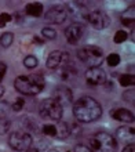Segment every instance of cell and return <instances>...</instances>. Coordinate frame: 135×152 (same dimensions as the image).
<instances>
[{
  "instance_id": "4fadbf2b",
  "label": "cell",
  "mask_w": 135,
  "mask_h": 152,
  "mask_svg": "<svg viewBox=\"0 0 135 152\" xmlns=\"http://www.w3.org/2000/svg\"><path fill=\"white\" fill-rule=\"evenodd\" d=\"M110 116L115 120L119 122H126V123H132L134 122V113L128 109L124 108H115L110 111Z\"/></svg>"
},
{
  "instance_id": "cb8c5ba5",
  "label": "cell",
  "mask_w": 135,
  "mask_h": 152,
  "mask_svg": "<svg viewBox=\"0 0 135 152\" xmlns=\"http://www.w3.org/2000/svg\"><path fill=\"white\" fill-rule=\"evenodd\" d=\"M24 105H25V100L22 98V97H18V98L12 102L11 108H12V111H14V112H20L21 109L24 108Z\"/></svg>"
},
{
  "instance_id": "7a4b0ae2",
  "label": "cell",
  "mask_w": 135,
  "mask_h": 152,
  "mask_svg": "<svg viewBox=\"0 0 135 152\" xmlns=\"http://www.w3.org/2000/svg\"><path fill=\"white\" fill-rule=\"evenodd\" d=\"M15 90L24 96H36L39 93L43 91L44 88V77L41 73L29 76H18L14 80Z\"/></svg>"
},
{
  "instance_id": "d6986e66",
  "label": "cell",
  "mask_w": 135,
  "mask_h": 152,
  "mask_svg": "<svg viewBox=\"0 0 135 152\" xmlns=\"http://www.w3.org/2000/svg\"><path fill=\"white\" fill-rule=\"evenodd\" d=\"M10 126H11V122L4 118V116H0V136H3L6 133H8L10 130Z\"/></svg>"
},
{
  "instance_id": "83f0119b",
  "label": "cell",
  "mask_w": 135,
  "mask_h": 152,
  "mask_svg": "<svg viewBox=\"0 0 135 152\" xmlns=\"http://www.w3.org/2000/svg\"><path fill=\"white\" fill-rule=\"evenodd\" d=\"M0 20L3 21L6 25H7L8 22H11V21H12V17L10 15L8 12H1V14H0Z\"/></svg>"
},
{
  "instance_id": "30bf717a",
  "label": "cell",
  "mask_w": 135,
  "mask_h": 152,
  "mask_svg": "<svg viewBox=\"0 0 135 152\" xmlns=\"http://www.w3.org/2000/svg\"><path fill=\"white\" fill-rule=\"evenodd\" d=\"M66 62H69V54L66 51H55L50 53V56L47 58V68L48 69H58L62 65H65Z\"/></svg>"
},
{
  "instance_id": "1f68e13d",
  "label": "cell",
  "mask_w": 135,
  "mask_h": 152,
  "mask_svg": "<svg viewBox=\"0 0 135 152\" xmlns=\"http://www.w3.org/2000/svg\"><path fill=\"white\" fill-rule=\"evenodd\" d=\"M3 94H4V87L1 86V84H0V98L3 97Z\"/></svg>"
},
{
  "instance_id": "7c38bea8",
  "label": "cell",
  "mask_w": 135,
  "mask_h": 152,
  "mask_svg": "<svg viewBox=\"0 0 135 152\" xmlns=\"http://www.w3.org/2000/svg\"><path fill=\"white\" fill-rule=\"evenodd\" d=\"M52 98L58 102V104L64 108L66 105H69L73 100V94L66 86H62V87H57L54 94H52Z\"/></svg>"
},
{
  "instance_id": "484cf974",
  "label": "cell",
  "mask_w": 135,
  "mask_h": 152,
  "mask_svg": "<svg viewBox=\"0 0 135 152\" xmlns=\"http://www.w3.org/2000/svg\"><path fill=\"white\" fill-rule=\"evenodd\" d=\"M134 96H135V90H134V88H130V90H127V91L123 94L124 100L127 101V102H131V104H134Z\"/></svg>"
},
{
  "instance_id": "8fae6325",
  "label": "cell",
  "mask_w": 135,
  "mask_h": 152,
  "mask_svg": "<svg viewBox=\"0 0 135 152\" xmlns=\"http://www.w3.org/2000/svg\"><path fill=\"white\" fill-rule=\"evenodd\" d=\"M84 35V25L79 22H73L65 29V37L70 44L79 43V40Z\"/></svg>"
},
{
  "instance_id": "5bb4252c",
  "label": "cell",
  "mask_w": 135,
  "mask_h": 152,
  "mask_svg": "<svg viewBox=\"0 0 135 152\" xmlns=\"http://www.w3.org/2000/svg\"><path fill=\"white\" fill-rule=\"evenodd\" d=\"M116 137L120 142H127L132 144L134 141V127H128V126H121L116 130Z\"/></svg>"
},
{
  "instance_id": "ffe728a7",
  "label": "cell",
  "mask_w": 135,
  "mask_h": 152,
  "mask_svg": "<svg viewBox=\"0 0 135 152\" xmlns=\"http://www.w3.org/2000/svg\"><path fill=\"white\" fill-rule=\"evenodd\" d=\"M37 64H39V61H37V58H36L35 56H28L24 58V65L25 68L28 69H33L37 66Z\"/></svg>"
},
{
  "instance_id": "4316f807",
  "label": "cell",
  "mask_w": 135,
  "mask_h": 152,
  "mask_svg": "<svg viewBox=\"0 0 135 152\" xmlns=\"http://www.w3.org/2000/svg\"><path fill=\"white\" fill-rule=\"evenodd\" d=\"M75 152H94L91 148H88L87 145H83V144H77L75 147Z\"/></svg>"
},
{
  "instance_id": "7402d4cb",
  "label": "cell",
  "mask_w": 135,
  "mask_h": 152,
  "mask_svg": "<svg viewBox=\"0 0 135 152\" xmlns=\"http://www.w3.org/2000/svg\"><path fill=\"white\" fill-rule=\"evenodd\" d=\"M120 56L117 54V53H112V54H109V57L106 58L107 64H109V66H117V65L120 64Z\"/></svg>"
},
{
  "instance_id": "f546056e",
  "label": "cell",
  "mask_w": 135,
  "mask_h": 152,
  "mask_svg": "<svg viewBox=\"0 0 135 152\" xmlns=\"http://www.w3.org/2000/svg\"><path fill=\"white\" fill-rule=\"evenodd\" d=\"M123 152H135V145H134V142H132V144H128L127 147L123 149Z\"/></svg>"
},
{
  "instance_id": "9c48e42d",
  "label": "cell",
  "mask_w": 135,
  "mask_h": 152,
  "mask_svg": "<svg viewBox=\"0 0 135 152\" xmlns=\"http://www.w3.org/2000/svg\"><path fill=\"white\" fill-rule=\"evenodd\" d=\"M86 80L91 86H98V84L106 83V72L101 66H94L88 68L86 72Z\"/></svg>"
},
{
  "instance_id": "ba28073f",
  "label": "cell",
  "mask_w": 135,
  "mask_h": 152,
  "mask_svg": "<svg viewBox=\"0 0 135 152\" xmlns=\"http://www.w3.org/2000/svg\"><path fill=\"white\" fill-rule=\"evenodd\" d=\"M68 17V10L61 6H54L44 14V20L50 24H62Z\"/></svg>"
},
{
  "instance_id": "836d02e7",
  "label": "cell",
  "mask_w": 135,
  "mask_h": 152,
  "mask_svg": "<svg viewBox=\"0 0 135 152\" xmlns=\"http://www.w3.org/2000/svg\"><path fill=\"white\" fill-rule=\"evenodd\" d=\"M48 152H60V151H58V149H55V148H52V149H50Z\"/></svg>"
},
{
  "instance_id": "277c9868",
  "label": "cell",
  "mask_w": 135,
  "mask_h": 152,
  "mask_svg": "<svg viewBox=\"0 0 135 152\" xmlns=\"http://www.w3.org/2000/svg\"><path fill=\"white\" fill-rule=\"evenodd\" d=\"M62 113H64V108L54 98L43 100L39 105V115L46 120L58 122L62 119Z\"/></svg>"
},
{
  "instance_id": "ac0fdd59",
  "label": "cell",
  "mask_w": 135,
  "mask_h": 152,
  "mask_svg": "<svg viewBox=\"0 0 135 152\" xmlns=\"http://www.w3.org/2000/svg\"><path fill=\"white\" fill-rule=\"evenodd\" d=\"M14 42V35L11 32H4L1 36H0V44L3 46V47H10Z\"/></svg>"
},
{
  "instance_id": "f1b7e54d",
  "label": "cell",
  "mask_w": 135,
  "mask_h": 152,
  "mask_svg": "<svg viewBox=\"0 0 135 152\" xmlns=\"http://www.w3.org/2000/svg\"><path fill=\"white\" fill-rule=\"evenodd\" d=\"M6 71H7V65L4 64V62H0V82H1V79L6 75Z\"/></svg>"
},
{
  "instance_id": "3957f363",
  "label": "cell",
  "mask_w": 135,
  "mask_h": 152,
  "mask_svg": "<svg viewBox=\"0 0 135 152\" xmlns=\"http://www.w3.org/2000/svg\"><path fill=\"white\" fill-rule=\"evenodd\" d=\"M90 144L94 152H116L117 140L106 132H99L94 134L90 140Z\"/></svg>"
},
{
  "instance_id": "d4e9b609",
  "label": "cell",
  "mask_w": 135,
  "mask_h": 152,
  "mask_svg": "<svg viewBox=\"0 0 135 152\" xmlns=\"http://www.w3.org/2000/svg\"><path fill=\"white\" fill-rule=\"evenodd\" d=\"M41 35H43L46 39H50V40H52V39H55L57 37V32L52 28H48V26L41 29Z\"/></svg>"
},
{
  "instance_id": "d6a6232c",
  "label": "cell",
  "mask_w": 135,
  "mask_h": 152,
  "mask_svg": "<svg viewBox=\"0 0 135 152\" xmlns=\"http://www.w3.org/2000/svg\"><path fill=\"white\" fill-rule=\"evenodd\" d=\"M4 26H6V24H4V22H3V21H1V20H0V28H4Z\"/></svg>"
},
{
  "instance_id": "8992f818",
  "label": "cell",
  "mask_w": 135,
  "mask_h": 152,
  "mask_svg": "<svg viewBox=\"0 0 135 152\" xmlns=\"http://www.w3.org/2000/svg\"><path fill=\"white\" fill-rule=\"evenodd\" d=\"M33 144V138L29 133L14 132L8 137V145L15 151H26Z\"/></svg>"
},
{
  "instance_id": "e0dca14e",
  "label": "cell",
  "mask_w": 135,
  "mask_h": 152,
  "mask_svg": "<svg viewBox=\"0 0 135 152\" xmlns=\"http://www.w3.org/2000/svg\"><path fill=\"white\" fill-rule=\"evenodd\" d=\"M119 82H120L121 86L128 87V86H134L135 77H134V75H131V73H124V75H121L119 77Z\"/></svg>"
},
{
  "instance_id": "9a60e30c",
  "label": "cell",
  "mask_w": 135,
  "mask_h": 152,
  "mask_svg": "<svg viewBox=\"0 0 135 152\" xmlns=\"http://www.w3.org/2000/svg\"><path fill=\"white\" fill-rule=\"evenodd\" d=\"M43 4L40 3H29L26 4V7H25V11H26V14L30 17H40L41 14H43Z\"/></svg>"
},
{
  "instance_id": "44dd1931",
  "label": "cell",
  "mask_w": 135,
  "mask_h": 152,
  "mask_svg": "<svg viewBox=\"0 0 135 152\" xmlns=\"http://www.w3.org/2000/svg\"><path fill=\"white\" fill-rule=\"evenodd\" d=\"M128 35L126 31H117V32L115 33V37H113V40H115V43L116 44H121L124 43L126 40H127Z\"/></svg>"
},
{
  "instance_id": "5b68a950",
  "label": "cell",
  "mask_w": 135,
  "mask_h": 152,
  "mask_svg": "<svg viewBox=\"0 0 135 152\" xmlns=\"http://www.w3.org/2000/svg\"><path fill=\"white\" fill-rule=\"evenodd\" d=\"M77 57L84 64L90 65V68H94V66H101L103 61V51L102 48L97 46H86L77 51Z\"/></svg>"
},
{
  "instance_id": "2e32d148",
  "label": "cell",
  "mask_w": 135,
  "mask_h": 152,
  "mask_svg": "<svg viewBox=\"0 0 135 152\" xmlns=\"http://www.w3.org/2000/svg\"><path fill=\"white\" fill-rule=\"evenodd\" d=\"M55 130H57V134H55L57 138H65V137H68L70 134L69 124L64 123V122H61V120H58L55 123Z\"/></svg>"
},
{
  "instance_id": "52a82bcc",
  "label": "cell",
  "mask_w": 135,
  "mask_h": 152,
  "mask_svg": "<svg viewBox=\"0 0 135 152\" xmlns=\"http://www.w3.org/2000/svg\"><path fill=\"white\" fill-rule=\"evenodd\" d=\"M87 21L92 28L95 29H106L110 25V18L102 11H91L87 14Z\"/></svg>"
},
{
  "instance_id": "6da1fadb",
  "label": "cell",
  "mask_w": 135,
  "mask_h": 152,
  "mask_svg": "<svg viewBox=\"0 0 135 152\" xmlns=\"http://www.w3.org/2000/svg\"><path fill=\"white\" fill-rule=\"evenodd\" d=\"M73 115L81 123H91L102 116V107L91 97H80L73 104Z\"/></svg>"
},
{
  "instance_id": "4dcf8cb0",
  "label": "cell",
  "mask_w": 135,
  "mask_h": 152,
  "mask_svg": "<svg viewBox=\"0 0 135 152\" xmlns=\"http://www.w3.org/2000/svg\"><path fill=\"white\" fill-rule=\"evenodd\" d=\"M26 152H39V149H37V148H33V147H30V148L26 149Z\"/></svg>"
},
{
  "instance_id": "603a6c76",
  "label": "cell",
  "mask_w": 135,
  "mask_h": 152,
  "mask_svg": "<svg viewBox=\"0 0 135 152\" xmlns=\"http://www.w3.org/2000/svg\"><path fill=\"white\" fill-rule=\"evenodd\" d=\"M41 130H43V134L50 136V137H55V134H57L55 124H44Z\"/></svg>"
}]
</instances>
